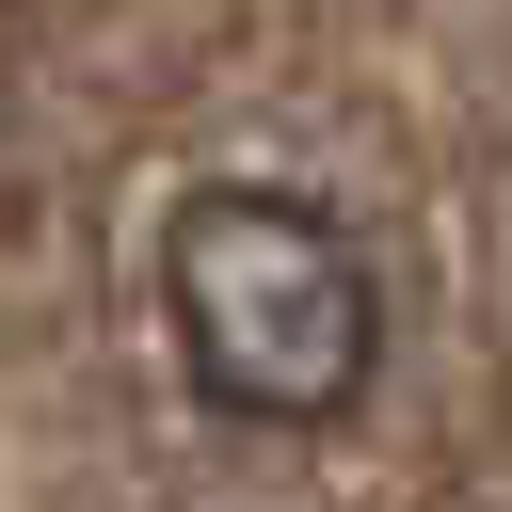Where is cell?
<instances>
[{
  "label": "cell",
  "instance_id": "obj_1",
  "mask_svg": "<svg viewBox=\"0 0 512 512\" xmlns=\"http://www.w3.org/2000/svg\"><path fill=\"white\" fill-rule=\"evenodd\" d=\"M160 304H176V352L224 416L256 432H320L368 400L384 368V272L336 208L272 192V176H208L160 240Z\"/></svg>",
  "mask_w": 512,
  "mask_h": 512
}]
</instances>
